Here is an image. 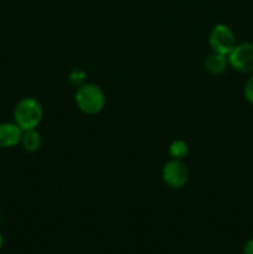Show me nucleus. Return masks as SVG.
Here are the masks:
<instances>
[{"label":"nucleus","mask_w":253,"mask_h":254,"mask_svg":"<svg viewBox=\"0 0 253 254\" xmlns=\"http://www.w3.org/2000/svg\"><path fill=\"white\" fill-rule=\"evenodd\" d=\"M42 116V104L34 97H25L15 106L14 121L22 130L36 129V127L41 123Z\"/></svg>","instance_id":"f257e3e1"},{"label":"nucleus","mask_w":253,"mask_h":254,"mask_svg":"<svg viewBox=\"0 0 253 254\" xmlns=\"http://www.w3.org/2000/svg\"><path fill=\"white\" fill-rule=\"evenodd\" d=\"M77 107L87 114H97L106 104V96L101 87L93 83H84L78 87L74 96Z\"/></svg>","instance_id":"f03ea898"},{"label":"nucleus","mask_w":253,"mask_h":254,"mask_svg":"<svg viewBox=\"0 0 253 254\" xmlns=\"http://www.w3.org/2000/svg\"><path fill=\"white\" fill-rule=\"evenodd\" d=\"M208 42L213 52L228 56L235 49L236 36L230 26L225 24H217L212 27L208 37Z\"/></svg>","instance_id":"7ed1b4c3"},{"label":"nucleus","mask_w":253,"mask_h":254,"mask_svg":"<svg viewBox=\"0 0 253 254\" xmlns=\"http://www.w3.org/2000/svg\"><path fill=\"white\" fill-rule=\"evenodd\" d=\"M230 66L241 73H253V44H237L228 55Z\"/></svg>","instance_id":"20e7f679"},{"label":"nucleus","mask_w":253,"mask_h":254,"mask_svg":"<svg viewBox=\"0 0 253 254\" xmlns=\"http://www.w3.org/2000/svg\"><path fill=\"white\" fill-rule=\"evenodd\" d=\"M163 180L173 189H181L189 180V169L183 160L171 159L163 168Z\"/></svg>","instance_id":"39448f33"},{"label":"nucleus","mask_w":253,"mask_h":254,"mask_svg":"<svg viewBox=\"0 0 253 254\" xmlns=\"http://www.w3.org/2000/svg\"><path fill=\"white\" fill-rule=\"evenodd\" d=\"M22 131L24 130L15 122L0 123V148H12L21 143Z\"/></svg>","instance_id":"423d86ee"},{"label":"nucleus","mask_w":253,"mask_h":254,"mask_svg":"<svg viewBox=\"0 0 253 254\" xmlns=\"http://www.w3.org/2000/svg\"><path fill=\"white\" fill-rule=\"evenodd\" d=\"M230 66V62H228V57L226 55L221 54H211L210 56L206 59L205 61V68L208 73L211 74H221L227 69V67Z\"/></svg>","instance_id":"0eeeda50"},{"label":"nucleus","mask_w":253,"mask_h":254,"mask_svg":"<svg viewBox=\"0 0 253 254\" xmlns=\"http://www.w3.org/2000/svg\"><path fill=\"white\" fill-rule=\"evenodd\" d=\"M21 144L24 149L29 153H35L39 150L42 145V136L36 129H29L22 131Z\"/></svg>","instance_id":"6e6552de"},{"label":"nucleus","mask_w":253,"mask_h":254,"mask_svg":"<svg viewBox=\"0 0 253 254\" xmlns=\"http://www.w3.org/2000/svg\"><path fill=\"white\" fill-rule=\"evenodd\" d=\"M169 154L173 159L184 160L189 154V145L184 140H175L170 144Z\"/></svg>","instance_id":"1a4fd4ad"},{"label":"nucleus","mask_w":253,"mask_h":254,"mask_svg":"<svg viewBox=\"0 0 253 254\" xmlns=\"http://www.w3.org/2000/svg\"><path fill=\"white\" fill-rule=\"evenodd\" d=\"M243 94H245V98L247 99L251 104H253V73L251 74V77L245 83Z\"/></svg>","instance_id":"9d476101"},{"label":"nucleus","mask_w":253,"mask_h":254,"mask_svg":"<svg viewBox=\"0 0 253 254\" xmlns=\"http://www.w3.org/2000/svg\"><path fill=\"white\" fill-rule=\"evenodd\" d=\"M245 254H253V238H251L247 242V245L245 246V251H243Z\"/></svg>","instance_id":"9b49d317"},{"label":"nucleus","mask_w":253,"mask_h":254,"mask_svg":"<svg viewBox=\"0 0 253 254\" xmlns=\"http://www.w3.org/2000/svg\"><path fill=\"white\" fill-rule=\"evenodd\" d=\"M2 245H4V238H2L1 233H0V250L2 248Z\"/></svg>","instance_id":"f8f14e48"}]
</instances>
